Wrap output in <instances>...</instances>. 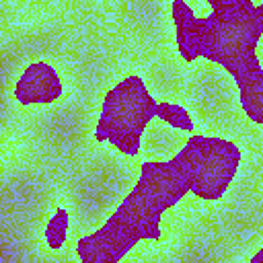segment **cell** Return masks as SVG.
I'll return each instance as SVG.
<instances>
[{
  "mask_svg": "<svg viewBox=\"0 0 263 263\" xmlns=\"http://www.w3.org/2000/svg\"><path fill=\"white\" fill-rule=\"evenodd\" d=\"M58 218L56 220H52V230H47V241L52 242V245H58L60 241H62V237H64V230H66V224H68V218H66V214L62 210L58 212Z\"/></svg>",
  "mask_w": 263,
  "mask_h": 263,
  "instance_id": "6da1fadb",
  "label": "cell"
}]
</instances>
